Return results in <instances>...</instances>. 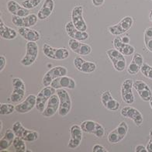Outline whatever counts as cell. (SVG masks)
I'll use <instances>...</instances> for the list:
<instances>
[{
    "label": "cell",
    "instance_id": "cell-1",
    "mask_svg": "<svg viewBox=\"0 0 152 152\" xmlns=\"http://www.w3.org/2000/svg\"><path fill=\"white\" fill-rule=\"evenodd\" d=\"M12 130L16 134V137L23 139L25 141L33 142L37 140L38 133L34 130H27L19 121L15 122L12 126Z\"/></svg>",
    "mask_w": 152,
    "mask_h": 152
},
{
    "label": "cell",
    "instance_id": "cell-2",
    "mask_svg": "<svg viewBox=\"0 0 152 152\" xmlns=\"http://www.w3.org/2000/svg\"><path fill=\"white\" fill-rule=\"evenodd\" d=\"M56 93L58 94L59 99H60V106L58 110V113L61 116H67L72 109V99H71L70 95L68 94L64 88H59L57 89Z\"/></svg>",
    "mask_w": 152,
    "mask_h": 152
},
{
    "label": "cell",
    "instance_id": "cell-3",
    "mask_svg": "<svg viewBox=\"0 0 152 152\" xmlns=\"http://www.w3.org/2000/svg\"><path fill=\"white\" fill-rule=\"evenodd\" d=\"M43 53L45 56L53 60H65L69 57V51L66 48H52L48 44L43 45Z\"/></svg>",
    "mask_w": 152,
    "mask_h": 152
},
{
    "label": "cell",
    "instance_id": "cell-4",
    "mask_svg": "<svg viewBox=\"0 0 152 152\" xmlns=\"http://www.w3.org/2000/svg\"><path fill=\"white\" fill-rule=\"evenodd\" d=\"M107 56L110 58V60L112 61L113 68L117 72H123L126 68V58L123 54L117 50L115 48L109 49L106 50Z\"/></svg>",
    "mask_w": 152,
    "mask_h": 152
},
{
    "label": "cell",
    "instance_id": "cell-5",
    "mask_svg": "<svg viewBox=\"0 0 152 152\" xmlns=\"http://www.w3.org/2000/svg\"><path fill=\"white\" fill-rule=\"evenodd\" d=\"M56 93V89L50 86L44 87L42 90H40L37 95L36 109L39 112L42 113L47 106L48 100L50 96Z\"/></svg>",
    "mask_w": 152,
    "mask_h": 152
},
{
    "label": "cell",
    "instance_id": "cell-6",
    "mask_svg": "<svg viewBox=\"0 0 152 152\" xmlns=\"http://www.w3.org/2000/svg\"><path fill=\"white\" fill-rule=\"evenodd\" d=\"M26 52L25 56L20 61V64L23 66H30L36 61L38 56V45L36 42L28 41L26 43Z\"/></svg>",
    "mask_w": 152,
    "mask_h": 152
},
{
    "label": "cell",
    "instance_id": "cell-7",
    "mask_svg": "<svg viewBox=\"0 0 152 152\" xmlns=\"http://www.w3.org/2000/svg\"><path fill=\"white\" fill-rule=\"evenodd\" d=\"M134 23V19L131 16H126L120 20L118 23L109 27V31L113 36H119L127 32Z\"/></svg>",
    "mask_w": 152,
    "mask_h": 152
},
{
    "label": "cell",
    "instance_id": "cell-8",
    "mask_svg": "<svg viewBox=\"0 0 152 152\" xmlns=\"http://www.w3.org/2000/svg\"><path fill=\"white\" fill-rule=\"evenodd\" d=\"M68 70L64 66H55L51 68L48 72L44 75L42 80V84L44 87L50 86L51 82L57 78L61 77V76L67 75Z\"/></svg>",
    "mask_w": 152,
    "mask_h": 152
},
{
    "label": "cell",
    "instance_id": "cell-9",
    "mask_svg": "<svg viewBox=\"0 0 152 152\" xmlns=\"http://www.w3.org/2000/svg\"><path fill=\"white\" fill-rule=\"evenodd\" d=\"M128 126L126 122L122 121L116 128L112 130L108 135V141L111 144H117L124 139L128 133Z\"/></svg>",
    "mask_w": 152,
    "mask_h": 152
},
{
    "label": "cell",
    "instance_id": "cell-10",
    "mask_svg": "<svg viewBox=\"0 0 152 152\" xmlns=\"http://www.w3.org/2000/svg\"><path fill=\"white\" fill-rule=\"evenodd\" d=\"M82 131L87 134H93L97 137H102L104 136V127L99 123L92 120H85L81 124Z\"/></svg>",
    "mask_w": 152,
    "mask_h": 152
},
{
    "label": "cell",
    "instance_id": "cell-11",
    "mask_svg": "<svg viewBox=\"0 0 152 152\" xmlns=\"http://www.w3.org/2000/svg\"><path fill=\"white\" fill-rule=\"evenodd\" d=\"M12 86H13V91L10 96V99L12 102L17 103L22 101L23 99L26 87L23 81L20 78H14L12 79Z\"/></svg>",
    "mask_w": 152,
    "mask_h": 152
},
{
    "label": "cell",
    "instance_id": "cell-12",
    "mask_svg": "<svg viewBox=\"0 0 152 152\" xmlns=\"http://www.w3.org/2000/svg\"><path fill=\"white\" fill-rule=\"evenodd\" d=\"M72 21L74 26L81 31L87 30V25L83 18V7L82 6H75L72 12Z\"/></svg>",
    "mask_w": 152,
    "mask_h": 152
},
{
    "label": "cell",
    "instance_id": "cell-13",
    "mask_svg": "<svg viewBox=\"0 0 152 152\" xmlns=\"http://www.w3.org/2000/svg\"><path fill=\"white\" fill-rule=\"evenodd\" d=\"M134 82L131 79L124 80L121 86V97L125 103L128 105L133 104L135 101L134 95L133 93Z\"/></svg>",
    "mask_w": 152,
    "mask_h": 152
},
{
    "label": "cell",
    "instance_id": "cell-14",
    "mask_svg": "<svg viewBox=\"0 0 152 152\" xmlns=\"http://www.w3.org/2000/svg\"><path fill=\"white\" fill-rule=\"evenodd\" d=\"M120 114L124 117L130 119L137 126H140L143 124V116L141 113L132 106H125L121 110Z\"/></svg>",
    "mask_w": 152,
    "mask_h": 152
},
{
    "label": "cell",
    "instance_id": "cell-15",
    "mask_svg": "<svg viewBox=\"0 0 152 152\" xmlns=\"http://www.w3.org/2000/svg\"><path fill=\"white\" fill-rule=\"evenodd\" d=\"M68 46L73 52L78 55H88L92 52V48L89 45L72 38L68 40Z\"/></svg>",
    "mask_w": 152,
    "mask_h": 152
},
{
    "label": "cell",
    "instance_id": "cell-16",
    "mask_svg": "<svg viewBox=\"0 0 152 152\" xmlns=\"http://www.w3.org/2000/svg\"><path fill=\"white\" fill-rule=\"evenodd\" d=\"M39 20L37 16L35 14H30L24 17L12 16V22L15 26L19 27H31V26L36 25L37 20Z\"/></svg>",
    "mask_w": 152,
    "mask_h": 152
},
{
    "label": "cell",
    "instance_id": "cell-17",
    "mask_svg": "<svg viewBox=\"0 0 152 152\" xmlns=\"http://www.w3.org/2000/svg\"><path fill=\"white\" fill-rule=\"evenodd\" d=\"M65 31L69 37L79 41H84L88 40L89 37V35L86 31H81L76 28L72 21L67 23L65 25Z\"/></svg>",
    "mask_w": 152,
    "mask_h": 152
},
{
    "label": "cell",
    "instance_id": "cell-18",
    "mask_svg": "<svg viewBox=\"0 0 152 152\" xmlns=\"http://www.w3.org/2000/svg\"><path fill=\"white\" fill-rule=\"evenodd\" d=\"M82 130L80 126L73 125L70 128V140L68 148L70 149H75L81 144L82 139Z\"/></svg>",
    "mask_w": 152,
    "mask_h": 152
},
{
    "label": "cell",
    "instance_id": "cell-19",
    "mask_svg": "<svg viewBox=\"0 0 152 152\" xmlns=\"http://www.w3.org/2000/svg\"><path fill=\"white\" fill-rule=\"evenodd\" d=\"M134 88L138 93L141 99L145 102H149L152 98V91L147 83L141 80H137L134 82Z\"/></svg>",
    "mask_w": 152,
    "mask_h": 152
},
{
    "label": "cell",
    "instance_id": "cell-20",
    "mask_svg": "<svg viewBox=\"0 0 152 152\" xmlns=\"http://www.w3.org/2000/svg\"><path fill=\"white\" fill-rule=\"evenodd\" d=\"M60 106V99L58 94H54L50 96V98L48 100L47 106L42 112V116L44 117H51L56 113V112L59 110Z\"/></svg>",
    "mask_w": 152,
    "mask_h": 152
},
{
    "label": "cell",
    "instance_id": "cell-21",
    "mask_svg": "<svg viewBox=\"0 0 152 152\" xmlns=\"http://www.w3.org/2000/svg\"><path fill=\"white\" fill-rule=\"evenodd\" d=\"M50 86L55 89L59 88H68V89H74L76 86V83L73 78H70L67 75L61 76L59 78H55L50 84Z\"/></svg>",
    "mask_w": 152,
    "mask_h": 152
},
{
    "label": "cell",
    "instance_id": "cell-22",
    "mask_svg": "<svg viewBox=\"0 0 152 152\" xmlns=\"http://www.w3.org/2000/svg\"><path fill=\"white\" fill-rule=\"evenodd\" d=\"M101 102L106 109L110 111H117L120 109V102L112 96L110 91H104L101 96Z\"/></svg>",
    "mask_w": 152,
    "mask_h": 152
},
{
    "label": "cell",
    "instance_id": "cell-23",
    "mask_svg": "<svg viewBox=\"0 0 152 152\" xmlns=\"http://www.w3.org/2000/svg\"><path fill=\"white\" fill-rule=\"evenodd\" d=\"M74 65L76 69L83 73H92L96 69V64L93 62L87 61L81 57H76L74 59Z\"/></svg>",
    "mask_w": 152,
    "mask_h": 152
},
{
    "label": "cell",
    "instance_id": "cell-24",
    "mask_svg": "<svg viewBox=\"0 0 152 152\" xmlns=\"http://www.w3.org/2000/svg\"><path fill=\"white\" fill-rule=\"evenodd\" d=\"M113 44L114 48L119 50L124 56H130L135 52V48L131 46L130 44L124 42L122 38L120 37L116 36V37L114 38Z\"/></svg>",
    "mask_w": 152,
    "mask_h": 152
},
{
    "label": "cell",
    "instance_id": "cell-25",
    "mask_svg": "<svg viewBox=\"0 0 152 152\" xmlns=\"http://www.w3.org/2000/svg\"><path fill=\"white\" fill-rule=\"evenodd\" d=\"M37 96L31 94L29 95L23 102L18 104L15 107V110L20 113H26L30 112L36 106Z\"/></svg>",
    "mask_w": 152,
    "mask_h": 152
},
{
    "label": "cell",
    "instance_id": "cell-26",
    "mask_svg": "<svg viewBox=\"0 0 152 152\" xmlns=\"http://www.w3.org/2000/svg\"><path fill=\"white\" fill-rule=\"evenodd\" d=\"M7 10L13 16L24 17L30 15V10L26 9L23 6L20 5L14 0H10L7 2Z\"/></svg>",
    "mask_w": 152,
    "mask_h": 152
},
{
    "label": "cell",
    "instance_id": "cell-27",
    "mask_svg": "<svg viewBox=\"0 0 152 152\" xmlns=\"http://www.w3.org/2000/svg\"><path fill=\"white\" fill-rule=\"evenodd\" d=\"M143 64H144V58L142 55L139 53H134L131 62L126 68L127 72L131 75H137L140 71Z\"/></svg>",
    "mask_w": 152,
    "mask_h": 152
},
{
    "label": "cell",
    "instance_id": "cell-28",
    "mask_svg": "<svg viewBox=\"0 0 152 152\" xmlns=\"http://www.w3.org/2000/svg\"><path fill=\"white\" fill-rule=\"evenodd\" d=\"M54 9V0H44L42 7L37 12V17L39 20H44L51 15Z\"/></svg>",
    "mask_w": 152,
    "mask_h": 152
},
{
    "label": "cell",
    "instance_id": "cell-29",
    "mask_svg": "<svg viewBox=\"0 0 152 152\" xmlns=\"http://www.w3.org/2000/svg\"><path fill=\"white\" fill-rule=\"evenodd\" d=\"M18 33L20 36L27 41L37 42L40 39V33L35 30L30 29L29 27H19Z\"/></svg>",
    "mask_w": 152,
    "mask_h": 152
},
{
    "label": "cell",
    "instance_id": "cell-30",
    "mask_svg": "<svg viewBox=\"0 0 152 152\" xmlns=\"http://www.w3.org/2000/svg\"><path fill=\"white\" fill-rule=\"evenodd\" d=\"M0 36L2 39L6 40H13L17 36V32L14 29L9 27L3 23L2 20L0 21Z\"/></svg>",
    "mask_w": 152,
    "mask_h": 152
},
{
    "label": "cell",
    "instance_id": "cell-31",
    "mask_svg": "<svg viewBox=\"0 0 152 152\" xmlns=\"http://www.w3.org/2000/svg\"><path fill=\"white\" fill-rule=\"evenodd\" d=\"M15 137H16V134L12 129H8L6 130L4 137L0 140V149H1V151L6 150V149L10 148L11 144H12V143H13Z\"/></svg>",
    "mask_w": 152,
    "mask_h": 152
},
{
    "label": "cell",
    "instance_id": "cell-32",
    "mask_svg": "<svg viewBox=\"0 0 152 152\" xmlns=\"http://www.w3.org/2000/svg\"><path fill=\"white\" fill-rule=\"evenodd\" d=\"M144 44L150 52H152V26L148 27L144 34Z\"/></svg>",
    "mask_w": 152,
    "mask_h": 152
},
{
    "label": "cell",
    "instance_id": "cell-33",
    "mask_svg": "<svg viewBox=\"0 0 152 152\" xmlns=\"http://www.w3.org/2000/svg\"><path fill=\"white\" fill-rule=\"evenodd\" d=\"M25 140L22 138L19 137H16L14 138V140H13V143H12V145L14 147L15 150L18 152H23L26 151V144L24 142Z\"/></svg>",
    "mask_w": 152,
    "mask_h": 152
},
{
    "label": "cell",
    "instance_id": "cell-34",
    "mask_svg": "<svg viewBox=\"0 0 152 152\" xmlns=\"http://www.w3.org/2000/svg\"><path fill=\"white\" fill-rule=\"evenodd\" d=\"M15 107L16 106L10 103H2L0 106V113L1 115H10L13 113Z\"/></svg>",
    "mask_w": 152,
    "mask_h": 152
},
{
    "label": "cell",
    "instance_id": "cell-35",
    "mask_svg": "<svg viewBox=\"0 0 152 152\" xmlns=\"http://www.w3.org/2000/svg\"><path fill=\"white\" fill-rule=\"evenodd\" d=\"M140 72L145 78L152 80V67L150 66L149 64L144 63L140 68Z\"/></svg>",
    "mask_w": 152,
    "mask_h": 152
},
{
    "label": "cell",
    "instance_id": "cell-36",
    "mask_svg": "<svg viewBox=\"0 0 152 152\" xmlns=\"http://www.w3.org/2000/svg\"><path fill=\"white\" fill-rule=\"evenodd\" d=\"M42 0H24L22 2V6L28 10L36 8L40 4Z\"/></svg>",
    "mask_w": 152,
    "mask_h": 152
},
{
    "label": "cell",
    "instance_id": "cell-37",
    "mask_svg": "<svg viewBox=\"0 0 152 152\" xmlns=\"http://www.w3.org/2000/svg\"><path fill=\"white\" fill-rule=\"evenodd\" d=\"M92 152H108V151L100 144H95L92 148Z\"/></svg>",
    "mask_w": 152,
    "mask_h": 152
},
{
    "label": "cell",
    "instance_id": "cell-38",
    "mask_svg": "<svg viewBox=\"0 0 152 152\" xmlns=\"http://www.w3.org/2000/svg\"><path fill=\"white\" fill-rule=\"evenodd\" d=\"M146 148L148 152H152V130H151L150 133H149V141H148Z\"/></svg>",
    "mask_w": 152,
    "mask_h": 152
},
{
    "label": "cell",
    "instance_id": "cell-39",
    "mask_svg": "<svg viewBox=\"0 0 152 152\" xmlns=\"http://www.w3.org/2000/svg\"><path fill=\"white\" fill-rule=\"evenodd\" d=\"M0 62H1V65H0V71L2 72L3 69H4L5 66H6V59L5 58L4 55H1L0 56Z\"/></svg>",
    "mask_w": 152,
    "mask_h": 152
},
{
    "label": "cell",
    "instance_id": "cell-40",
    "mask_svg": "<svg viewBox=\"0 0 152 152\" xmlns=\"http://www.w3.org/2000/svg\"><path fill=\"white\" fill-rule=\"evenodd\" d=\"M105 0H92V5L96 7H99L104 4Z\"/></svg>",
    "mask_w": 152,
    "mask_h": 152
},
{
    "label": "cell",
    "instance_id": "cell-41",
    "mask_svg": "<svg viewBox=\"0 0 152 152\" xmlns=\"http://www.w3.org/2000/svg\"><path fill=\"white\" fill-rule=\"evenodd\" d=\"M135 151L136 152H148L147 148L144 146V145H137L135 148Z\"/></svg>",
    "mask_w": 152,
    "mask_h": 152
},
{
    "label": "cell",
    "instance_id": "cell-42",
    "mask_svg": "<svg viewBox=\"0 0 152 152\" xmlns=\"http://www.w3.org/2000/svg\"><path fill=\"white\" fill-rule=\"evenodd\" d=\"M122 40L124 42L126 43V44H129V42H130V38L127 37H124L122 38Z\"/></svg>",
    "mask_w": 152,
    "mask_h": 152
},
{
    "label": "cell",
    "instance_id": "cell-43",
    "mask_svg": "<svg viewBox=\"0 0 152 152\" xmlns=\"http://www.w3.org/2000/svg\"><path fill=\"white\" fill-rule=\"evenodd\" d=\"M149 20H150L151 22L152 23V10H151L150 12H149Z\"/></svg>",
    "mask_w": 152,
    "mask_h": 152
},
{
    "label": "cell",
    "instance_id": "cell-44",
    "mask_svg": "<svg viewBox=\"0 0 152 152\" xmlns=\"http://www.w3.org/2000/svg\"><path fill=\"white\" fill-rule=\"evenodd\" d=\"M149 103H150V106H151V108L152 109V98L151 99V100L149 101Z\"/></svg>",
    "mask_w": 152,
    "mask_h": 152
},
{
    "label": "cell",
    "instance_id": "cell-45",
    "mask_svg": "<svg viewBox=\"0 0 152 152\" xmlns=\"http://www.w3.org/2000/svg\"><path fill=\"white\" fill-rule=\"evenodd\" d=\"M151 2H152V0H151Z\"/></svg>",
    "mask_w": 152,
    "mask_h": 152
}]
</instances>
